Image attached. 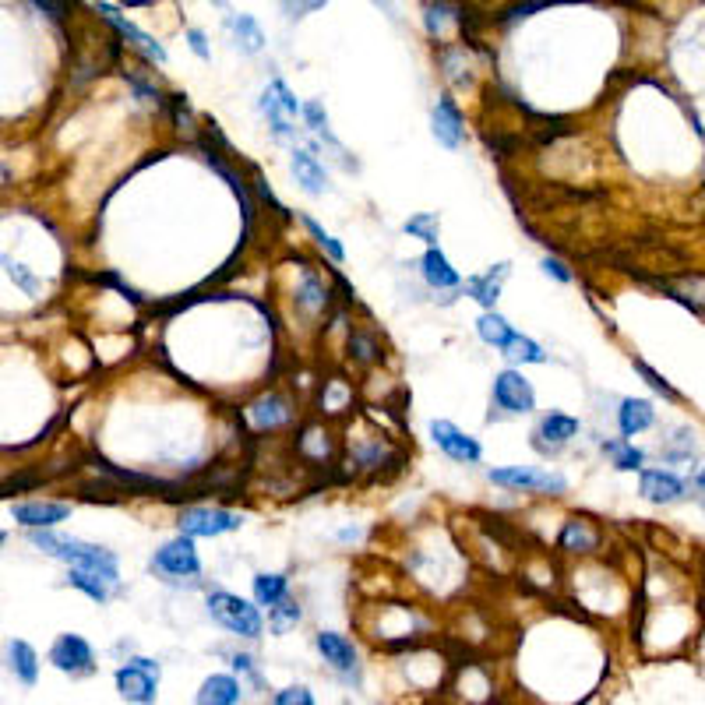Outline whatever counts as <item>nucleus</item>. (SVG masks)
<instances>
[{
    "instance_id": "obj_34",
    "label": "nucleus",
    "mask_w": 705,
    "mask_h": 705,
    "mask_svg": "<svg viewBox=\"0 0 705 705\" xmlns=\"http://www.w3.org/2000/svg\"><path fill=\"white\" fill-rule=\"evenodd\" d=\"M304 120H307V127H311L314 134H321V138H328L335 145L332 131H328V113H325V106H321L318 99H311V103L304 106Z\"/></svg>"
},
{
    "instance_id": "obj_35",
    "label": "nucleus",
    "mask_w": 705,
    "mask_h": 705,
    "mask_svg": "<svg viewBox=\"0 0 705 705\" xmlns=\"http://www.w3.org/2000/svg\"><path fill=\"white\" fill-rule=\"evenodd\" d=\"M4 268H8V279H15L18 286H22V290L29 293V297H36V293H39V279L29 272V268L18 265V261H11V258H4Z\"/></svg>"
},
{
    "instance_id": "obj_15",
    "label": "nucleus",
    "mask_w": 705,
    "mask_h": 705,
    "mask_svg": "<svg viewBox=\"0 0 705 705\" xmlns=\"http://www.w3.org/2000/svg\"><path fill=\"white\" fill-rule=\"evenodd\" d=\"M508 275H512V265L501 261V265L487 268L483 275H469L466 286H462V293L473 297L476 304H483L487 311H494V304H498V297H501V282H505Z\"/></svg>"
},
{
    "instance_id": "obj_14",
    "label": "nucleus",
    "mask_w": 705,
    "mask_h": 705,
    "mask_svg": "<svg viewBox=\"0 0 705 705\" xmlns=\"http://www.w3.org/2000/svg\"><path fill=\"white\" fill-rule=\"evenodd\" d=\"M431 131L434 138L445 145V149H459L462 138H466V127H462V113L459 106L452 103L448 96H441L431 110Z\"/></svg>"
},
{
    "instance_id": "obj_27",
    "label": "nucleus",
    "mask_w": 705,
    "mask_h": 705,
    "mask_svg": "<svg viewBox=\"0 0 705 705\" xmlns=\"http://www.w3.org/2000/svg\"><path fill=\"white\" fill-rule=\"evenodd\" d=\"M575 434H579V420L568 413H547L540 420V431H536V438H547L550 445H564V441H572Z\"/></svg>"
},
{
    "instance_id": "obj_32",
    "label": "nucleus",
    "mask_w": 705,
    "mask_h": 705,
    "mask_svg": "<svg viewBox=\"0 0 705 705\" xmlns=\"http://www.w3.org/2000/svg\"><path fill=\"white\" fill-rule=\"evenodd\" d=\"M402 230H406L409 237H420V240H427V244L434 247V240H438L441 223H438V216H434V212H420V216L406 219V226H402Z\"/></svg>"
},
{
    "instance_id": "obj_10",
    "label": "nucleus",
    "mask_w": 705,
    "mask_h": 705,
    "mask_svg": "<svg viewBox=\"0 0 705 705\" xmlns=\"http://www.w3.org/2000/svg\"><path fill=\"white\" fill-rule=\"evenodd\" d=\"M494 402H498L505 413H533L536 392H533V385L522 378V371L508 367V371H501L498 378H494Z\"/></svg>"
},
{
    "instance_id": "obj_4",
    "label": "nucleus",
    "mask_w": 705,
    "mask_h": 705,
    "mask_svg": "<svg viewBox=\"0 0 705 705\" xmlns=\"http://www.w3.org/2000/svg\"><path fill=\"white\" fill-rule=\"evenodd\" d=\"M149 568L163 579H194L201 575V557H198V547H194L191 536H177V540L163 543L156 550V557L149 561Z\"/></svg>"
},
{
    "instance_id": "obj_9",
    "label": "nucleus",
    "mask_w": 705,
    "mask_h": 705,
    "mask_svg": "<svg viewBox=\"0 0 705 705\" xmlns=\"http://www.w3.org/2000/svg\"><path fill=\"white\" fill-rule=\"evenodd\" d=\"M50 663L60 674H71V677L92 674V670H96V653H92V646L82 635H60L50 646Z\"/></svg>"
},
{
    "instance_id": "obj_39",
    "label": "nucleus",
    "mask_w": 705,
    "mask_h": 705,
    "mask_svg": "<svg viewBox=\"0 0 705 705\" xmlns=\"http://www.w3.org/2000/svg\"><path fill=\"white\" fill-rule=\"evenodd\" d=\"M230 663H233V670H237V674L251 677L254 688H265V681H261L258 667H254V656H247V653H230Z\"/></svg>"
},
{
    "instance_id": "obj_41",
    "label": "nucleus",
    "mask_w": 705,
    "mask_h": 705,
    "mask_svg": "<svg viewBox=\"0 0 705 705\" xmlns=\"http://www.w3.org/2000/svg\"><path fill=\"white\" fill-rule=\"evenodd\" d=\"M349 346L357 349L360 360H374V342H367L364 335H353V339H349Z\"/></svg>"
},
{
    "instance_id": "obj_19",
    "label": "nucleus",
    "mask_w": 705,
    "mask_h": 705,
    "mask_svg": "<svg viewBox=\"0 0 705 705\" xmlns=\"http://www.w3.org/2000/svg\"><path fill=\"white\" fill-rule=\"evenodd\" d=\"M656 420V409L649 399H624L621 409H617V423H621L624 438H635V434L649 431Z\"/></svg>"
},
{
    "instance_id": "obj_29",
    "label": "nucleus",
    "mask_w": 705,
    "mask_h": 705,
    "mask_svg": "<svg viewBox=\"0 0 705 705\" xmlns=\"http://www.w3.org/2000/svg\"><path fill=\"white\" fill-rule=\"evenodd\" d=\"M476 332H480V339L487 342V346L505 349V342L515 335V328L508 325V321L501 318L498 311H483V314H480V321H476Z\"/></svg>"
},
{
    "instance_id": "obj_3",
    "label": "nucleus",
    "mask_w": 705,
    "mask_h": 705,
    "mask_svg": "<svg viewBox=\"0 0 705 705\" xmlns=\"http://www.w3.org/2000/svg\"><path fill=\"white\" fill-rule=\"evenodd\" d=\"M159 660H149V656H134L124 667H117V691L124 702L134 705H152L159 695Z\"/></svg>"
},
{
    "instance_id": "obj_11",
    "label": "nucleus",
    "mask_w": 705,
    "mask_h": 705,
    "mask_svg": "<svg viewBox=\"0 0 705 705\" xmlns=\"http://www.w3.org/2000/svg\"><path fill=\"white\" fill-rule=\"evenodd\" d=\"M431 438L448 459L455 462H480L483 459V448L476 438H469L466 431H459L452 420H434L431 423Z\"/></svg>"
},
{
    "instance_id": "obj_13",
    "label": "nucleus",
    "mask_w": 705,
    "mask_h": 705,
    "mask_svg": "<svg viewBox=\"0 0 705 705\" xmlns=\"http://www.w3.org/2000/svg\"><path fill=\"white\" fill-rule=\"evenodd\" d=\"M71 515V505L64 501H25V505L11 508V519L22 522L25 529H53Z\"/></svg>"
},
{
    "instance_id": "obj_12",
    "label": "nucleus",
    "mask_w": 705,
    "mask_h": 705,
    "mask_svg": "<svg viewBox=\"0 0 705 705\" xmlns=\"http://www.w3.org/2000/svg\"><path fill=\"white\" fill-rule=\"evenodd\" d=\"M639 490H642V498L653 501V505H674V501L684 498L688 483H684L681 476L667 473V469H642Z\"/></svg>"
},
{
    "instance_id": "obj_28",
    "label": "nucleus",
    "mask_w": 705,
    "mask_h": 705,
    "mask_svg": "<svg viewBox=\"0 0 705 705\" xmlns=\"http://www.w3.org/2000/svg\"><path fill=\"white\" fill-rule=\"evenodd\" d=\"M557 543H561L564 550H572V554H589V550H596V533L589 529V522L572 519V522H564L561 540Z\"/></svg>"
},
{
    "instance_id": "obj_7",
    "label": "nucleus",
    "mask_w": 705,
    "mask_h": 705,
    "mask_svg": "<svg viewBox=\"0 0 705 705\" xmlns=\"http://www.w3.org/2000/svg\"><path fill=\"white\" fill-rule=\"evenodd\" d=\"M240 515L226 508H184L180 512V536H223L240 529Z\"/></svg>"
},
{
    "instance_id": "obj_40",
    "label": "nucleus",
    "mask_w": 705,
    "mask_h": 705,
    "mask_svg": "<svg viewBox=\"0 0 705 705\" xmlns=\"http://www.w3.org/2000/svg\"><path fill=\"white\" fill-rule=\"evenodd\" d=\"M543 272L554 275L557 282H572V272H568V265H564V261H557V258H543Z\"/></svg>"
},
{
    "instance_id": "obj_20",
    "label": "nucleus",
    "mask_w": 705,
    "mask_h": 705,
    "mask_svg": "<svg viewBox=\"0 0 705 705\" xmlns=\"http://www.w3.org/2000/svg\"><path fill=\"white\" fill-rule=\"evenodd\" d=\"M420 272L434 290H455V286H459V272L448 265V258L438 247H427V254L420 258Z\"/></svg>"
},
{
    "instance_id": "obj_43",
    "label": "nucleus",
    "mask_w": 705,
    "mask_h": 705,
    "mask_svg": "<svg viewBox=\"0 0 705 705\" xmlns=\"http://www.w3.org/2000/svg\"><path fill=\"white\" fill-rule=\"evenodd\" d=\"M39 11H50V18H60V11H67L64 4H36Z\"/></svg>"
},
{
    "instance_id": "obj_1",
    "label": "nucleus",
    "mask_w": 705,
    "mask_h": 705,
    "mask_svg": "<svg viewBox=\"0 0 705 705\" xmlns=\"http://www.w3.org/2000/svg\"><path fill=\"white\" fill-rule=\"evenodd\" d=\"M29 543L36 550H43L46 557H57V561H67L71 568H89V572H99L120 586V572H117V554L106 547H96V543L75 540V536H60L50 533V529H29Z\"/></svg>"
},
{
    "instance_id": "obj_17",
    "label": "nucleus",
    "mask_w": 705,
    "mask_h": 705,
    "mask_svg": "<svg viewBox=\"0 0 705 705\" xmlns=\"http://www.w3.org/2000/svg\"><path fill=\"white\" fill-rule=\"evenodd\" d=\"M240 695H244V688H240L237 677L212 674V677H205V681H201L194 705H240Z\"/></svg>"
},
{
    "instance_id": "obj_37",
    "label": "nucleus",
    "mask_w": 705,
    "mask_h": 705,
    "mask_svg": "<svg viewBox=\"0 0 705 705\" xmlns=\"http://www.w3.org/2000/svg\"><path fill=\"white\" fill-rule=\"evenodd\" d=\"M300 300H304L311 311H318V307H325V300H328V293H325V286H321L318 279H314L311 272L304 275V290H300Z\"/></svg>"
},
{
    "instance_id": "obj_42",
    "label": "nucleus",
    "mask_w": 705,
    "mask_h": 705,
    "mask_svg": "<svg viewBox=\"0 0 705 705\" xmlns=\"http://www.w3.org/2000/svg\"><path fill=\"white\" fill-rule=\"evenodd\" d=\"M187 39H191V50L198 53L201 60H208V43H205V32L191 29V32H187Z\"/></svg>"
},
{
    "instance_id": "obj_44",
    "label": "nucleus",
    "mask_w": 705,
    "mask_h": 705,
    "mask_svg": "<svg viewBox=\"0 0 705 705\" xmlns=\"http://www.w3.org/2000/svg\"><path fill=\"white\" fill-rule=\"evenodd\" d=\"M695 483H698V487H702V490H705V469H702V473H698V476H695Z\"/></svg>"
},
{
    "instance_id": "obj_36",
    "label": "nucleus",
    "mask_w": 705,
    "mask_h": 705,
    "mask_svg": "<svg viewBox=\"0 0 705 705\" xmlns=\"http://www.w3.org/2000/svg\"><path fill=\"white\" fill-rule=\"evenodd\" d=\"M272 705H314V695L304 688V684H290L272 695Z\"/></svg>"
},
{
    "instance_id": "obj_22",
    "label": "nucleus",
    "mask_w": 705,
    "mask_h": 705,
    "mask_svg": "<svg viewBox=\"0 0 705 705\" xmlns=\"http://www.w3.org/2000/svg\"><path fill=\"white\" fill-rule=\"evenodd\" d=\"M226 29L244 53H261V46H265V32L258 29L251 15H226Z\"/></svg>"
},
{
    "instance_id": "obj_8",
    "label": "nucleus",
    "mask_w": 705,
    "mask_h": 705,
    "mask_svg": "<svg viewBox=\"0 0 705 705\" xmlns=\"http://www.w3.org/2000/svg\"><path fill=\"white\" fill-rule=\"evenodd\" d=\"M314 649H318L321 660H325L335 674H342L346 681H360L357 649H353V642H349L346 635H339V631H318V635H314Z\"/></svg>"
},
{
    "instance_id": "obj_31",
    "label": "nucleus",
    "mask_w": 705,
    "mask_h": 705,
    "mask_svg": "<svg viewBox=\"0 0 705 705\" xmlns=\"http://www.w3.org/2000/svg\"><path fill=\"white\" fill-rule=\"evenodd\" d=\"M300 617H304V610H300V603L290 600V596H286V600H282L279 607L268 610V624H272L275 635H286L290 628H297Z\"/></svg>"
},
{
    "instance_id": "obj_38",
    "label": "nucleus",
    "mask_w": 705,
    "mask_h": 705,
    "mask_svg": "<svg viewBox=\"0 0 705 705\" xmlns=\"http://www.w3.org/2000/svg\"><path fill=\"white\" fill-rule=\"evenodd\" d=\"M635 371L642 374V378L649 381V388H656L660 395H667V399H677V392H674V385H670L667 378H660V374L653 371V367L646 364V360H635Z\"/></svg>"
},
{
    "instance_id": "obj_16",
    "label": "nucleus",
    "mask_w": 705,
    "mask_h": 705,
    "mask_svg": "<svg viewBox=\"0 0 705 705\" xmlns=\"http://www.w3.org/2000/svg\"><path fill=\"white\" fill-rule=\"evenodd\" d=\"M92 11H103V15L110 18L113 25H117L120 36L131 39V43L138 46V50L145 53V57H149V60H156V64H166V50H163V46H159L156 39L149 36V32H141L134 22H127L124 15H117V8H113V4H92Z\"/></svg>"
},
{
    "instance_id": "obj_30",
    "label": "nucleus",
    "mask_w": 705,
    "mask_h": 705,
    "mask_svg": "<svg viewBox=\"0 0 705 705\" xmlns=\"http://www.w3.org/2000/svg\"><path fill=\"white\" fill-rule=\"evenodd\" d=\"M603 452L610 455V462H614L617 469H642V462H646V455L639 452L635 445H628L624 438H617V441H603Z\"/></svg>"
},
{
    "instance_id": "obj_25",
    "label": "nucleus",
    "mask_w": 705,
    "mask_h": 705,
    "mask_svg": "<svg viewBox=\"0 0 705 705\" xmlns=\"http://www.w3.org/2000/svg\"><path fill=\"white\" fill-rule=\"evenodd\" d=\"M247 413H251L254 427H261V431H268V427H279V423L290 420V406H286V399H279V395H265V399L254 402Z\"/></svg>"
},
{
    "instance_id": "obj_18",
    "label": "nucleus",
    "mask_w": 705,
    "mask_h": 705,
    "mask_svg": "<svg viewBox=\"0 0 705 705\" xmlns=\"http://www.w3.org/2000/svg\"><path fill=\"white\" fill-rule=\"evenodd\" d=\"M293 177H297V184L304 187L307 194H325L328 191V173L325 166L318 163V159L311 156L307 149H293Z\"/></svg>"
},
{
    "instance_id": "obj_21",
    "label": "nucleus",
    "mask_w": 705,
    "mask_h": 705,
    "mask_svg": "<svg viewBox=\"0 0 705 705\" xmlns=\"http://www.w3.org/2000/svg\"><path fill=\"white\" fill-rule=\"evenodd\" d=\"M8 667H11V674H15L18 681L25 684V688H32V684H36V677H39L36 649H32L29 642H22V639H11L8 642Z\"/></svg>"
},
{
    "instance_id": "obj_6",
    "label": "nucleus",
    "mask_w": 705,
    "mask_h": 705,
    "mask_svg": "<svg viewBox=\"0 0 705 705\" xmlns=\"http://www.w3.org/2000/svg\"><path fill=\"white\" fill-rule=\"evenodd\" d=\"M490 483L512 490H536V494H564L568 480L557 473H543V469H526V466H505V469H490Z\"/></svg>"
},
{
    "instance_id": "obj_2",
    "label": "nucleus",
    "mask_w": 705,
    "mask_h": 705,
    "mask_svg": "<svg viewBox=\"0 0 705 705\" xmlns=\"http://www.w3.org/2000/svg\"><path fill=\"white\" fill-rule=\"evenodd\" d=\"M208 617L223 624L226 631H233V635H240V639H261V631H265L261 610L251 600H240V596L226 593V589L208 593Z\"/></svg>"
},
{
    "instance_id": "obj_5",
    "label": "nucleus",
    "mask_w": 705,
    "mask_h": 705,
    "mask_svg": "<svg viewBox=\"0 0 705 705\" xmlns=\"http://www.w3.org/2000/svg\"><path fill=\"white\" fill-rule=\"evenodd\" d=\"M261 113H265L268 124H272L275 138H290L293 120L304 117V106L297 103V96L290 92V85L282 82V78H272L268 89L261 92Z\"/></svg>"
},
{
    "instance_id": "obj_33",
    "label": "nucleus",
    "mask_w": 705,
    "mask_h": 705,
    "mask_svg": "<svg viewBox=\"0 0 705 705\" xmlns=\"http://www.w3.org/2000/svg\"><path fill=\"white\" fill-rule=\"evenodd\" d=\"M300 223H304V226H307V233H311V237L318 240V247H325V251H328V258H332V261H342V258H346V251H342V244H339V240H335L332 233H325V230H321V226L314 223L311 216H300Z\"/></svg>"
},
{
    "instance_id": "obj_23",
    "label": "nucleus",
    "mask_w": 705,
    "mask_h": 705,
    "mask_svg": "<svg viewBox=\"0 0 705 705\" xmlns=\"http://www.w3.org/2000/svg\"><path fill=\"white\" fill-rule=\"evenodd\" d=\"M67 586L82 589V593L89 596V600H96V603H106L113 589H117L110 579H106V575L89 572V568H71V572H67Z\"/></svg>"
},
{
    "instance_id": "obj_26",
    "label": "nucleus",
    "mask_w": 705,
    "mask_h": 705,
    "mask_svg": "<svg viewBox=\"0 0 705 705\" xmlns=\"http://www.w3.org/2000/svg\"><path fill=\"white\" fill-rule=\"evenodd\" d=\"M501 357L512 360V364H547V349L529 339V335L515 332L512 339L505 342V349H501Z\"/></svg>"
},
{
    "instance_id": "obj_24",
    "label": "nucleus",
    "mask_w": 705,
    "mask_h": 705,
    "mask_svg": "<svg viewBox=\"0 0 705 705\" xmlns=\"http://www.w3.org/2000/svg\"><path fill=\"white\" fill-rule=\"evenodd\" d=\"M286 589H290V579L286 575H279V572H261V575H254V603L258 607H279L282 600H286Z\"/></svg>"
}]
</instances>
